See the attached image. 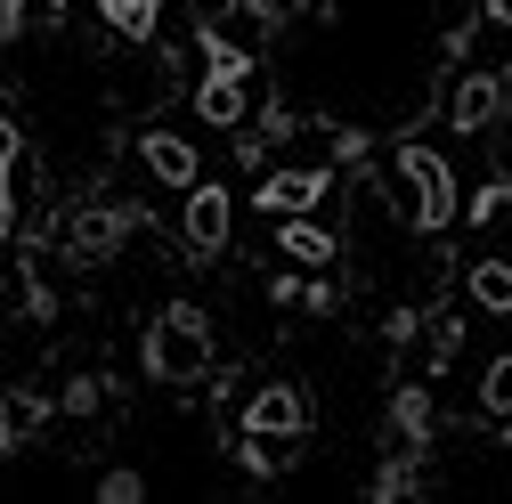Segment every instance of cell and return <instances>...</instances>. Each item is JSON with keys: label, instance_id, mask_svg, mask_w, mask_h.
I'll return each instance as SVG.
<instances>
[{"label": "cell", "instance_id": "6da1fadb", "mask_svg": "<svg viewBox=\"0 0 512 504\" xmlns=\"http://www.w3.org/2000/svg\"><path fill=\"white\" fill-rule=\"evenodd\" d=\"M196 114H204V122H220V131H236V122L252 114V66H244V49H228V41H204Z\"/></svg>", "mask_w": 512, "mask_h": 504}, {"label": "cell", "instance_id": "7a4b0ae2", "mask_svg": "<svg viewBox=\"0 0 512 504\" xmlns=\"http://www.w3.org/2000/svg\"><path fill=\"white\" fill-rule=\"evenodd\" d=\"M399 179H407L415 228H456V171H447L431 147H407V155H399Z\"/></svg>", "mask_w": 512, "mask_h": 504}, {"label": "cell", "instance_id": "3957f363", "mask_svg": "<svg viewBox=\"0 0 512 504\" xmlns=\"http://www.w3.org/2000/svg\"><path fill=\"white\" fill-rule=\"evenodd\" d=\"M155 374H204V358H212V334H204V318L196 309H171V318H155Z\"/></svg>", "mask_w": 512, "mask_h": 504}, {"label": "cell", "instance_id": "277c9868", "mask_svg": "<svg viewBox=\"0 0 512 504\" xmlns=\"http://www.w3.org/2000/svg\"><path fill=\"white\" fill-rule=\"evenodd\" d=\"M220 236H228V187H187V252H196V261H212L220 252Z\"/></svg>", "mask_w": 512, "mask_h": 504}, {"label": "cell", "instance_id": "5b68a950", "mask_svg": "<svg viewBox=\"0 0 512 504\" xmlns=\"http://www.w3.org/2000/svg\"><path fill=\"white\" fill-rule=\"evenodd\" d=\"M317 196H326V163H309V171H277V179L261 187V212L293 220V212H309Z\"/></svg>", "mask_w": 512, "mask_h": 504}, {"label": "cell", "instance_id": "8992f818", "mask_svg": "<svg viewBox=\"0 0 512 504\" xmlns=\"http://www.w3.org/2000/svg\"><path fill=\"white\" fill-rule=\"evenodd\" d=\"M139 155H147V171H155L163 187H196V147H187V139L147 131V139H139Z\"/></svg>", "mask_w": 512, "mask_h": 504}, {"label": "cell", "instance_id": "52a82bcc", "mask_svg": "<svg viewBox=\"0 0 512 504\" xmlns=\"http://www.w3.org/2000/svg\"><path fill=\"white\" fill-rule=\"evenodd\" d=\"M244 431L301 439V431H309V407H301V391H261V399H252V415H244Z\"/></svg>", "mask_w": 512, "mask_h": 504}, {"label": "cell", "instance_id": "ba28073f", "mask_svg": "<svg viewBox=\"0 0 512 504\" xmlns=\"http://www.w3.org/2000/svg\"><path fill=\"white\" fill-rule=\"evenodd\" d=\"M496 106H504V90H496V82H464V90H456V106H447V122H456V131H488Z\"/></svg>", "mask_w": 512, "mask_h": 504}, {"label": "cell", "instance_id": "9c48e42d", "mask_svg": "<svg viewBox=\"0 0 512 504\" xmlns=\"http://www.w3.org/2000/svg\"><path fill=\"white\" fill-rule=\"evenodd\" d=\"M98 17H106V33H122V41H147L155 17H163V0H98Z\"/></svg>", "mask_w": 512, "mask_h": 504}, {"label": "cell", "instance_id": "30bf717a", "mask_svg": "<svg viewBox=\"0 0 512 504\" xmlns=\"http://www.w3.org/2000/svg\"><path fill=\"white\" fill-rule=\"evenodd\" d=\"M277 244H285V261H334V236L317 228L309 212H293V220L277 228Z\"/></svg>", "mask_w": 512, "mask_h": 504}, {"label": "cell", "instance_id": "8fae6325", "mask_svg": "<svg viewBox=\"0 0 512 504\" xmlns=\"http://www.w3.org/2000/svg\"><path fill=\"white\" fill-rule=\"evenodd\" d=\"M9 228H17V131L0 122V244H9Z\"/></svg>", "mask_w": 512, "mask_h": 504}, {"label": "cell", "instance_id": "7c38bea8", "mask_svg": "<svg viewBox=\"0 0 512 504\" xmlns=\"http://www.w3.org/2000/svg\"><path fill=\"white\" fill-rule=\"evenodd\" d=\"M25 415H33V407H17V399H0V448H17V439H25Z\"/></svg>", "mask_w": 512, "mask_h": 504}, {"label": "cell", "instance_id": "4fadbf2b", "mask_svg": "<svg viewBox=\"0 0 512 504\" xmlns=\"http://www.w3.org/2000/svg\"><path fill=\"white\" fill-rule=\"evenodd\" d=\"M488 407H496V415H512V366H496V374H488Z\"/></svg>", "mask_w": 512, "mask_h": 504}, {"label": "cell", "instance_id": "5bb4252c", "mask_svg": "<svg viewBox=\"0 0 512 504\" xmlns=\"http://www.w3.org/2000/svg\"><path fill=\"white\" fill-rule=\"evenodd\" d=\"M25 25V0H0V33H17Z\"/></svg>", "mask_w": 512, "mask_h": 504}, {"label": "cell", "instance_id": "9a60e30c", "mask_svg": "<svg viewBox=\"0 0 512 504\" xmlns=\"http://www.w3.org/2000/svg\"><path fill=\"white\" fill-rule=\"evenodd\" d=\"M496 17H504V25H512V0H496Z\"/></svg>", "mask_w": 512, "mask_h": 504}, {"label": "cell", "instance_id": "2e32d148", "mask_svg": "<svg viewBox=\"0 0 512 504\" xmlns=\"http://www.w3.org/2000/svg\"><path fill=\"white\" fill-rule=\"evenodd\" d=\"M504 293H512V261H504Z\"/></svg>", "mask_w": 512, "mask_h": 504}]
</instances>
